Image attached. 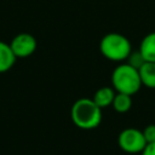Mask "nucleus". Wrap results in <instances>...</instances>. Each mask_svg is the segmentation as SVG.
Here are the masks:
<instances>
[{"label":"nucleus","mask_w":155,"mask_h":155,"mask_svg":"<svg viewBox=\"0 0 155 155\" xmlns=\"http://www.w3.org/2000/svg\"><path fill=\"white\" fill-rule=\"evenodd\" d=\"M36 46V39L28 33H21L16 35L10 42V47L17 58H25L31 56L35 52Z\"/></svg>","instance_id":"39448f33"},{"label":"nucleus","mask_w":155,"mask_h":155,"mask_svg":"<svg viewBox=\"0 0 155 155\" xmlns=\"http://www.w3.org/2000/svg\"><path fill=\"white\" fill-rule=\"evenodd\" d=\"M116 94V91L113 88V87H109V86H103L101 88H98L94 94H93V102L101 108H107V107H110L113 104V101H114V97Z\"/></svg>","instance_id":"423d86ee"},{"label":"nucleus","mask_w":155,"mask_h":155,"mask_svg":"<svg viewBox=\"0 0 155 155\" xmlns=\"http://www.w3.org/2000/svg\"><path fill=\"white\" fill-rule=\"evenodd\" d=\"M142 86L138 69L131 67L127 63L119 64L111 74V87L119 93H126L133 96L139 91Z\"/></svg>","instance_id":"f03ea898"},{"label":"nucleus","mask_w":155,"mask_h":155,"mask_svg":"<svg viewBox=\"0 0 155 155\" xmlns=\"http://www.w3.org/2000/svg\"><path fill=\"white\" fill-rule=\"evenodd\" d=\"M111 107L114 108L115 111H117L120 114L127 113L131 109V107H132V96L126 94V93H119V92H116Z\"/></svg>","instance_id":"9d476101"},{"label":"nucleus","mask_w":155,"mask_h":155,"mask_svg":"<svg viewBox=\"0 0 155 155\" xmlns=\"http://www.w3.org/2000/svg\"><path fill=\"white\" fill-rule=\"evenodd\" d=\"M16 59L17 57L12 52L10 44H6L0 40V73L8 71L13 67Z\"/></svg>","instance_id":"0eeeda50"},{"label":"nucleus","mask_w":155,"mask_h":155,"mask_svg":"<svg viewBox=\"0 0 155 155\" xmlns=\"http://www.w3.org/2000/svg\"><path fill=\"white\" fill-rule=\"evenodd\" d=\"M99 51L109 61L122 62L127 59L132 47L130 40L125 35L119 33H108L101 39Z\"/></svg>","instance_id":"7ed1b4c3"},{"label":"nucleus","mask_w":155,"mask_h":155,"mask_svg":"<svg viewBox=\"0 0 155 155\" xmlns=\"http://www.w3.org/2000/svg\"><path fill=\"white\" fill-rule=\"evenodd\" d=\"M140 155H155V143L147 144V147L140 153Z\"/></svg>","instance_id":"ddd939ff"},{"label":"nucleus","mask_w":155,"mask_h":155,"mask_svg":"<svg viewBox=\"0 0 155 155\" xmlns=\"http://www.w3.org/2000/svg\"><path fill=\"white\" fill-rule=\"evenodd\" d=\"M73 124L81 130H93L102 121V109L92 98H79L70 109Z\"/></svg>","instance_id":"f257e3e1"},{"label":"nucleus","mask_w":155,"mask_h":155,"mask_svg":"<svg viewBox=\"0 0 155 155\" xmlns=\"http://www.w3.org/2000/svg\"><path fill=\"white\" fill-rule=\"evenodd\" d=\"M142 132H143V136L145 138L147 144L155 143V125L154 124L145 126L144 130H142Z\"/></svg>","instance_id":"f8f14e48"},{"label":"nucleus","mask_w":155,"mask_h":155,"mask_svg":"<svg viewBox=\"0 0 155 155\" xmlns=\"http://www.w3.org/2000/svg\"><path fill=\"white\" fill-rule=\"evenodd\" d=\"M117 144L120 149L127 154H140L147 147L143 132L134 127L122 130L117 137Z\"/></svg>","instance_id":"20e7f679"},{"label":"nucleus","mask_w":155,"mask_h":155,"mask_svg":"<svg viewBox=\"0 0 155 155\" xmlns=\"http://www.w3.org/2000/svg\"><path fill=\"white\" fill-rule=\"evenodd\" d=\"M126 63L130 64L131 67L136 68V69H139V68L145 63V59H144V57H143V54L140 53L139 50H138L137 52H132V51H131V53H130L128 57H127V62H126Z\"/></svg>","instance_id":"9b49d317"},{"label":"nucleus","mask_w":155,"mask_h":155,"mask_svg":"<svg viewBox=\"0 0 155 155\" xmlns=\"http://www.w3.org/2000/svg\"><path fill=\"white\" fill-rule=\"evenodd\" d=\"M142 85L148 88H155V63L154 62H145L138 69Z\"/></svg>","instance_id":"1a4fd4ad"},{"label":"nucleus","mask_w":155,"mask_h":155,"mask_svg":"<svg viewBox=\"0 0 155 155\" xmlns=\"http://www.w3.org/2000/svg\"><path fill=\"white\" fill-rule=\"evenodd\" d=\"M139 51L143 54L145 62L155 63V31L147 34L139 45Z\"/></svg>","instance_id":"6e6552de"}]
</instances>
